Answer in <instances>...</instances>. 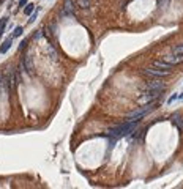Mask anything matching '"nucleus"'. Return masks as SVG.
I'll list each match as a JSON object with an SVG mask.
<instances>
[{
    "instance_id": "1",
    "label": "nucleus",
    "mask_w": 183,
    "mask_h": 189,
    "mask_svg": "<svg viewBox=\"0 0 183 189\" xmlns=\"http://www.w3.org/2000/svg\"><path fill=\"white\" fill-rule=\"evenodd\" d=\"M139 121H140V120H125L123 123H120V124H117V126L111 128V129L107 131V134H104L106 137H111V144H109V145H111V147L115 145L117 139L130 136L131 132L136 129V126L139 124Z\"/></svg>"
},
{
    "instance_id": "2",
    "label": "nucleus",
    "mask_w": 183,
    "mask_h": 189,
    "mask_svg": "<svg viewBox=\"0 0 183 189\" xmlns=\"http://www.w3.org/2000/svg\"><path fill=\"white\" fill-rule=\"evenodd\" d=\"M166 91V88L163 90H148L145 88V91L142 93V96L139 98V103L140 104H148V103H156V101L161 98V95Z\"/></svg>"
},
{
    "instance_id": "3",
    "label": "nucleus",
    "mask_w": 183,
    "mask_h": 189,
    "mask_svg": "<svg viewBox=\"0 0 183 189\" xmlns=\"http://www.w3.org/2000/svg\"><path fill=\"white\" fill-rule=\"evenodd\" d=\"M76 16V3L73 0H65L60 10V17H74Z\"/></svg>"
},
{
    "instance_id": "4",
    "label": "nucleus",
    "mask_w": 183,
    "mask_h": 189,
    "mask_svg": "<svg viewBox=\"0 0 183 189\" xmlns=\"http://www.w3.org/2000/svg\"><path fill=\"white\" fill-rule=\"evenodd\" d=\"M171 73H172V71H169V70H159V68L152 66V68H147V70H144L142 74L150 76V77H153V79H163V77L169 76Z\"/></svg>"
},
{
    "instance_id": "5",
    "label": "nucleus",
    "mask_w": 183,
    "mask_h": 189,
    "mask_svg": "<svg viewBox=\"0 0 183 189\" xmlns=\"http://www.w3.org/2000/svg\"><path fill=\"white\" fill-rule=\"evenodd\" d=\"M163 60H166L167 63H171V65H178V63H182L183 62V54H167V55H164Z\"/></svg>"
},
{
    "instance_id": "6",
    "label": "nucleus",
    "mask_w": 183,
    "mask_h": 189,
    "mask_svg": "<svg viewBox=\"0 0 183 189\" xmlns=\"http://www.w3.org/2000/svg\"><path fill=\"white\" fill-rule=\"evenodd\" d=\"M171 123L178 129H183V115L180 112H174L171 115Z\"/></svg>"
},
{
    "instance_id": "7",
    "label": "nucleus",
    "mask_w": 183,
    "mask_h": 189,
    "mask_svg": "<svg viewBox=\"0 0 183 189\" xmlns=\"http://www.w3.org/2000/svg\"><path fill=\"white\" fill-rule=\"evenodd\" d=\"M145 88H148V90H163V88H166V87H164V84L161 82V79H152V80L147 82V87H145Z\"/></svg>"
},
{
    "instance_id": "8",
    "label": "nucleus",
    "mask_w": 183,
    "mask_h": 189,
    "mask_svg": "<svg viewBox=\"0 0 183 189\" xmlns=\"http://www.w3.org/2000/svg\"><path fill=\"white\" fill-rule=\"evenodd\" d=\"M21 66H22V70H24L27 74H30L32 73V58H30V55H24V57L21 58Z\"/></svg>"
},
{
    "instance_id": "9",
    "label": "nucleus",
    "mask_w": 183,
    "mask_h": 189,
    "mask_svg": "<svg viewBox=\"0 0 183 189\" xmlns=\"http://www.w3.org/2000/svg\"><path fill=\"white\" fill-rule=\"evenodd\" d=\"M153 66L155 68H159V70H169V71H172V68H174V65H171V63H167L166 60H155L153 62Z\"/></svg>"
},
{
    "instance_id": "10",
    "label": "nucleus",
    "mask_w": 183,
    "mask_h": 189,
    "mask_svg": "<svg viewBox=\"0 0 183 189\" xmlns=\"http://www.w3.org/2000/svg\"><path fill=\"white\" fill-rule=\"evenodd\" d=\"M11 46H13V36H8L2 43V46H0V54H6L8 50L11 49Z\"/></svg>"
},
{
    "instance_id": "11",
    "label": "nucleus",
    "mask_w": 183,
    "mask_h": 189,
    "mask_svg": "<svg viewBox=\"0 0 183 189\" xmlns=\"http://www.w3.org/2000/svg\"><path fill=\"white\" fill-rule=\"evenodd\" d=\"M148 128H150V126H144L142 129H137V131L134 129V131H133L131 134H130V137H131V139H134V140L142 139V137L145 136V131H148Z\"/></svg>"
},
{
    "instance_id": "12",
    "label": "nucleus",
    "mask_w": 183,
    "mask_h": 189,
    "mask_svg": "<svg viewBox=\"0 0 183 189\" xmlns=\"http://www.w3.org/2000/svg\"><path fill=\"white\" fill-rule=\"evenodd\" d=\"M76 5L79 8H82V10H89L90 8V0H77Z\"/></svg>"
},
{
    "instance_id": "13",
    "label": "nucleus",
    "mask_w": 183,
    "mask_h": 189,
    "mask_svg": "<svg viewBox=\"0 0 183 189\" xmlns=\"http://www.w3.org/2000/svg\"><path fill=\"white\" fill-rule=\"evenodd\" d=\"M6 24H8V17H2V19H0V40H2V36H3V30H5Z\"/></svg>"
},
{
    "instance_id": "14",
    "label": "nucleus",
    "mask_w": 183,
    "mask_h": 189,
    "mask_svg": "<svg viewBox=\"0 0 183 189\" xmlns=\"http://www.w3.org/2000/svg\"><path fill=\"white\" fill-rule=\"evenodd\" d=\"M40 10H41V6H36V8H35V11L29 16V24H33V22H35V19H36V16H38Z\"/></svg>"
},
{
    "instance_id": "15",
    "label": "nucleus",
    "mask_w": 183,
    "mask_h": 189,
    "mask_svg": "<svg viewBox=\"0 0 183 189\" xmlns=\"http://www.w3.org/2000/svg\"><path fill=\"white\" fill-rule=\"evenodd\" d=\"M22 33H24V27H22V25H17L16 29H14V32H13L11 36H13V38H19Z\"/></svg>"
},
{
    "instance_id": "16",
    "label": "nucleus",
    "mask_w": 183,
    "mask_h": 189,
    "mask_svg": "<svg viewBox=\"0 0 183 189\" xmlns=\"http://www.w3.org/2000/svg\"><path fill=\"white\" fill-rule=\"evenodd\" d=\"M33 11H35V3H29V5L24 8V14L25 16H30Z\"/></svg>"
},
{
    "instance_id": "17",
    "label": "nucleus",
    "mask_w": 183,
    "mask_h": 189,
    "mask_svg": "<svg viewBox=\"0 0 183 189\" xmlns=\"http://www.w3.org/2000/svg\"><path fill=\"white\" fill-rule=\"evenodd\" d=\"M172 54H183V43L174 46V47H172Z\"/></svg>"
},
{
    "instance_id": "18",
    "label": "nucleus",
    "mask_w": 183,
    "mask_h": 189,
    "mask_svg": "<svg viewBox=\"0 0 183 189\" xmlns=\"http://www.w3.org/2000/svg\"><path fill=\"white\" fill-rule=\"evenodd\" d=\"M43 35H44V30H36L35 33L32 35V38H33V40H40V38H41V36H43Z\"/></svg>"
},
{
    "instance_id": "19",
    "label": "nucleus",
    "mask_w": 183,
    "mask_h": 189,
    "mask_svg": "<svg viewBox=\"0 0 183 189\" xmlns=\"http://www.w3.org/2000/svg\"><path fill=\"white\" fill-rule=\"evenodd\" d=\"M27 44H29V40L25 38V40H22L21 43H19V46H17V49H19V50H24V49L27 47Z\"/></svg>"
},
{
    "instance_id": "20",
    "label": "nucleus",
    "mask_w": 183,
    "mask_h": 189,
    "mask_svg": "<svg viewBox=\"0 0 183 189\" xmlns=\"http://www.w3.org/2000/svg\"><path fill=\"white\" fill-rule=\"evenodd\" d=\"M27 5H29V0H19V2H17V6H19L21 10H22V8H25Z\"/></svg>"
},
{
    "instance_id": "21",
    "label": "nucleus",
    "mask_w": 183,
    "mask_h": 189,
    "mask_svg": "<svg viewBox=\"0 0 183 189\" xmlns=\"http://www.w3.org/2000/svg\"><path fill=\"white\" fill-rule=\"evenodd\" d=\"M175 99H178V93H174V95L171 96V98L167 99V104H172V103H174V101H175Z\"/></svg>"
}]
</instances>
